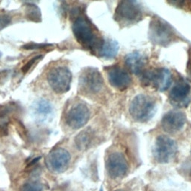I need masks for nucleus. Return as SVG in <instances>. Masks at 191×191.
<instances>
[{
  "mask_svg": "<svg viewBox=\"0 0 191 191\" xmlns=\"http://www.w3.org/2000/svg\"><path fill=\"white\" fill-rule=\"evenodd\" d=\"M2 52H0V58H2Z\"/></svg>",
  "mask_w": 191,
  "mask_h": 191,
  "instance_id": "nucleus-29",
  "label": "nucleus"
},
{
  "mask_svg": "<svg viewBox=\"0 0 191 191\" xmlns=\"http://www.w3.org/2000/svg\"><path fill=\"white\" fill-rule=\"evenodd\" d=\"M79 10H74L76 19L73 23V31L77 41L92 52L99 54L105 40L95 29L90 21Z\"/></svg>",
  "mask_w": 191,
  "mask_h": 191,
  "instance_id": "nucleus-1",
  "label": "nucleus"
},
{
  "mask_svg": "<svg viewBox=\"0 0 191 191\" xmlns=\"http://www.w3.org/2000/svg\"><path fill=\"white\" fill-rule=\"evenodd\" d=\"M109 82L114 88L124 90L128 88L131 83L129 74L120 66H111L106 68Z\"/></svg>",
  "mask_w": 191,
  "mask_h": 191,
  "instance_id": "nucleus-12",
  "label": "nucleus"
},
{
  "mask_svg": "<svg viewBox=\"0 0 191 191\" xmlns=\"http://www.w3.org/2000/svg\"><path fill=\"white\" fill-rule=\"evenodd\" d=\"M20 191H43V187L37 182H29L22 185Z\"/></svg>",
  "mask_w": 191,
  "mask_h": 191,
  "instance_id": "nucleus-20",
  "label": "nucleus"
},
{
  "mask_svg": "<svg viewBox=\"0 0 191 191\" xmlns=\"http://www.w3.org/2000/svg\"><path fill=\"white\" fill-rule=\"evenodd\" d=\"M172 82L171 73L164 68H157L143 72L142 83L146 86H151L160 91L169 88Z\"/></svg>",
  "mask_w": 191,
  "mask_h": 191,
  "instance_id": "nucleus-4",
  "label": "nucleus"
},
{
  "mask_svg": "<svg viewBox=\"0 0 191 191\" xmlns=\"http://www.w3.org/2000/svg\"><path fill=\"white\" fill-rule=\"evenodd\" d=\"M118 52V46L114 41L105 40L102 46L99 55L105 58H114Z\"/></svg>",
  "mask_w": 191,
  "mask_h": 191,
  "instance_id": "nucleus-17",
  "label": "nucleus"
},
{
  "mask_svg": "<svg viewBox=\"0 0 191 191\" xmlns=\"http://www.w3.org/2000/svg\"><path fill=\"white\" fill-rule=\"evenodd\" d=\"M11 22V17L8 14H0V31L5 29Z\"/></svg>",
  "mask_w": 191,
  "mask_h": 191,
  "instance_id": "nucleus-21",
  "label": "nucleus"
},
{
  "mask_svg": "<svg viewBox=\"0 0 191 191\" xmlns=\"http://www.w3.org/2000/svg\"><path fill=\"white\" fill-rule=\"evenodd\" d=\"M91 131L90 129H86L76 136L75 143L79 150H84L87 148L88 146L91 143L92 138H93Z\"/></svg>",
  "mask_w": 191,
  "mask_h": 191,
  "instance_id": "nucleus-16",
  "label": "nucleus"
},
{
  "mask_svg": "<svg viewBox=\"0 0 191 191\" xmlns=\"http://www.w3.org/2000/svg\"><path fill=\"white\" fill-rule=\"evenodd\" d=\"M11 106L9 105H5L0 107V118H5L11 111Z\"/></svg>",
  "mask_w": 191,
  "mask_h": 191,
  "instance_id": "nucleus-24",
  "label": "nucleus"
},
{
  "mask_svg": "<svg viewBox=\"0 0 191 191\" xmlns=\"http://www.w3.org/2000/svg\"><path fill=\"white\" fill-rule=\"evenodd\" d=\"M146 63V57L140 52H133L125 58V65L127 68L131 73L136 75L143 73Z\"/></svg>",
  "mask_w": 191,
  "mask_h": 191,
  "instance_id": "nucleus-15",
  "label": "nucleus"
},
{
  "mask_svg": "<svg viewBox=\"0 0 191 191\" xmlns=\"http://www.w3.org/2000/svg\"><path fill=\"white\" fill-rule=\"evenodd\" d=\"M42 58V56L39 55V56H37V57H35L34 58L31 59V60H29V61L27 62V63H25L23 66H22V69H21L22 73L25 74V73H28V72H29V70H30L31 68H32V66H33L34 63L36 62V61L38 60V59H40V58Z\"/></svg>",
  "mask_w": 191,
  "mask_h": 191,
  "instance_id": "nucleus-23",
  "label": "nucleus"
},
{
  "mask_svg": "<svg viewBox=\"0 0 191 191\" xmlns=\"http://www.w3.org/2000/svg\"><path fill=\"white\" fill-rule=\"evenodd\" d=\"M106 169L112 179H120L126 175L128 169V162L121 152H114L106 160Z\"/></svg>",
  "mask_w": 191,
  "mask_h": 191,
  "instance_id": "nucleus-10",
  "label": "nucleus"
},
{
  "mask_svg": "<svg viewBox=\"0 0 191 191\" xmlns=\"http://www.w3.org/2000/svg\"><path fill=\"white\" fill-rule=\"evenodd\" d=\"M189 73H190V79H191V66H190V70H189Z\"/></svg>",
  "mask_w": 191,
  "mask_h": 191,
  "instance_id": "nucleus-28",
  "label": "nucleus"
},
{
  "mask_svg": "<svg viewBox=\"0 0 191 191\" xmlns=\"http://www.w3.org/2000/svg\"><path fill=\"white\" fill-rule=\"evenodd\" d=\"M116 191H117V190H116ZM117 191H123V190H117Z\"/></svg>",
  "mask_w": 191,
  "mask_h": 191,
  "instance_id": "nucleus-30",
  "label": "nucleus"
},
{
  "mask_svg": "<svg viewBox=\"0 0 191 191\" xmlns=\"http://www.w3.org/2000/svg\"><path fill=\"white\" fill-rule=\"evenodd\" d=\"M72 74L67 68L57 67L49 72L48 82L51 88L57 93H64L70 88Z\"/></svg>",
  "mask_w": 191,
  "mask_h": 191,
  "instance_id": "nucleus-7",
  "label": "nucleus"
},
{
  "mask_svg": "<svg viewBox=\"0 0 191 191\" xmlns=\"http://www.w3.org/2000/svg\"><path fill=\"white\" fill-rule=\"evenodd\" d=\"M51 46L50 44H46V43H28V44L22 46V48L25 49H44V48L48 47V46Z\"/></svg>",
  "mask_w": 191,
  "mask_h": 191,
  "instance_id": "nucleus-22",
  "label": "nucleus"
},
{
  "mask_svg": "<svg viewBox=\"0 0 191 191\" xmlns=\"http://www.w3.org/2000/svg\"><path fill=\"white\" fill-rule=\"evenodd\" d=\"M79 85L81 90L85 93L90 94L97 93L103 87L102 76L97 70L89 68L85 72H83L80 76Z\"/></svg>",
  "mask_w": 191,
  "mask_h": 191,
  "instance_id": "nucleus-8",
  "label": "nucleus"
},
{
  "mask_svg": "<svg viewBox=\"0 0 191 191\" xmlns=\"http://www.w3.org/2000/svg\"><path fill=\"white\" fill-rule=\"evenodd\" d=\"M149 36L157 44L166 46L175 38V33L167 23L159 18H155L150 23Z\"/></svg>",
  "mask_w": 191,
  "mask_h": 191,
  "instance_id": "nucleus-5",
  "label": "nucleus"
},
{
  "mask_svg": "<svg viewBox=\"0 0 191 191\" xmlns=\"http://www.w3.org/2000/svg\"><path fill=\"white\" fill-rule=\"evenodd\" d=\"M156 109V102L148 95H138L130 105V114L135 121L144 123L153 117Z\"/></svg>",
  "mask_w": 191,
  "mask_h": 191,
  "instance_id": "nucleus-2",
  "label": "nucleus"
},
{
  "mask_svg": "<svg viewBox=\"0 0 191 191\" xmlns=\"http://www.w3.org/2000/svg\"><path fill=\"white\" fill-rule=\"evenodd\" d=\"M186 123V116L180 111H172L163 117L161 125L166 132L174 134L180 131Z\"/></svg>",
  "mask_w": 191,
  "mask_h": 191,
  "instance_id": "nucleus-14",
  "label": "nucleus"
},
{
  "mask_svg": "<svg viewBox=\"0 0 191 191\" xmlns=\"http://www.w3.org/2000/svg\"><path fill=\"white\" fill-rule=\"evenodd\" d=\"M25 17L27 19L35 22H41L42 17L40 10L37 5L29 4L25 8Z\"/></svg>",
  "mask_w": 191,
  "mask_h": 191,
  "instance_id": "nucleus-18",
  "label": "nucleus"
},
{
  "mask_svg": "<svg viewBox=\"0 0 191 191\" xmlns=\"http://www.w3.org/2000/svg\"><path fill=\"white\" fill-rule=\"evenodd\" d=\"M90 116V112L88 107L84 103H77L66 114V124L73 129H78L87 123Z\"/></svg>",
  "mask_w": 191,
  "mask_h": 191,
  "instance_id": "nucleus-9",
  "label": "nucleus"
},
{
  "mask_svg": "<svg viewBox=\"0 0 191 191\" xmlns=\"http://www.w3.org/2000/svg\"><path fill=\"white\" fill-rule=\"evenodd\" d=\"M8 73H9V72L8 70H2V71H0V83L2 82V81L5 80V78L8 77Z\"/></svg>",
  "mask_w": 191,
  "mask_h": 191,
  "instance_id": "nucleus-26",
  "label": "nucleus"
},
{
  "mask_svg": "<svg viewBox=\"0 0 191 191\" xmlns=\"http://www.w3.org/2000/svg\"><path fill=\"white\" fill-rule=\"evenodd\" d=\"M8 134V128L7 124H2L0 125V135L6 136Z\"/></svg>",
  "mask_w": 191,
  "mask_h": 191,
  "instance_id": "nucleus-25",
  "label": "nucleus"
},
{
  "mask_svg": "<svg viewBox=\"0 0 191 191\" xmlns=\"http://www.w3.org/2000/svg\"><path fill=\"white\" fill-rule=\"evenodd\" d=\"M177 145L175 141L166 136H159L155 142L154 155L158 163L166 164L175 158Z\"/></svg>",
  "mask_w": 191,
  "mask_h": 191,
  "instance_id": "nucleus-6",
  "label": "nucleus"
},
{
  "mask_svg": "<svg viewBox=\"0 0 191 191\" xmlns=\"http://www.w3.org/2000/svg\"><path fill=\"white\" fill-rule=\"evenodd\" d=\"M40 159H41V157H40V156L37 157V158H34L33 160H32V161H31L29 163V164L27 165V167H31V166H34V165L36 164L37 163L38 161H39Z\"/></svg>",
  "mask_w": 191,
  "mask_h": 191,
  "instance_id": "nucleus-27",
  "label": "nucleus"
},
{
  "mask_svg": "<svg viewBox=\"0 0 191 191\" xmlns=\"http://www.w3.org/2000/svg\"><path fill=\"white\" fill-rule=\"evenodd\" d=\"M37 112L40 114L43 115H47L52 111V106L49 101L46 99H40L36 103Z\"/></svg>",
  "mask_w": 191,
  "mask_h": 191,
  "instance_id": "nucleus-19",
  "label": "nucleus"
},
{
  "mask_svg": "<svg viewBox=\"0 0 191 191\" xmlns=\"http://www.w3.org/2000/svg\"><path fill=\"white\" fill-rule=\"evenodd\" d=\"M190 86L183 79L176 81L169 93V98L172 104L179 107L187 106L189 102Z\"/></svg>",
  "mask_w": 191,
  "mask_h": 191,
  "instance_id": "nucleus-13",
  "label": "nucleus"
},
{
  "mask_svg": "<svg viewBox=\"0 0 191 191\" xmlns=\"http://www.w3.org/2000/svg\"><path fill=\"white\" fill-rule=\"evenodd\" d=\"M142 15V8L138 2L121 1L116 8L114 18L120 25H128L138 22Z\"/></svg>",
  "mask_w": 191,
  "mask_h": 191,
  "instance_id": "nucleus-3",
  "label": "nucleus"
},
{
  "mask_svg": "<svg viewBox=\"0 0 191 191\" xmlns=\"http://www.w3.org/2000/svg\"><path fill=\"white\" fill-rule=\"evenodd\" d=\"M70 154L64 148L53 149L46 157V165L53 172L61 173L68 168L70 161Z\"/></svg>",
  "mask_w": 191,
  "mask_h": 191,
  "instance_id": "nucleus-11",
  "label": "nucleus"
}]
</instances>
